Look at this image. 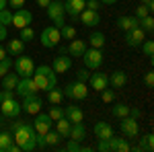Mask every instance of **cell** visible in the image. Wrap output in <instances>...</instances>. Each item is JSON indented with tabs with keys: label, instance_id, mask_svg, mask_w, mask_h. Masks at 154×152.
<instances>
[{
	"label": "cell",
	"instance_id": "48",
	"mask_svg": "<svg viewBox=\"0 0 154 152\" xmlns=\"http://www.w3.org/2000/svg\"><path fill=\"white\" fill-rule=\"evenodd\" d=\"M6 37H8V29H6L4 25H0V41H4Z\"/></svg>",
	"mask_w": 154,
	"mask_h": 152
},
{
	"label": "cell",
	"instance_id": "1",
	"mask_svg": "<svg viewBox=\"0 0 154 152\" xmlns=\"http://www.w3.org/2000/svg\"><path fill=\"white\" fill-rule=\"evenodd\" d=\"M31 78L35 80L37 91H45V93H48L49 88L58 86V74L54 72L51 66H45V64L35 66V70H33V74H31Z\"/></svg>",
	"mask_w": 154,
	"mask_h": 152
},
{
	"label": "cell",
	"instance_id": "35",
	"mask_svg": "<svg viewBox=\"0 0 154 152\" xmlns=\"http://www.w3.org/2000/svg\"><path fill=\"white\" fill-rule=\"evenodd\" d=\"M48 115L51 117L54 121H58V119H62V117H66V113H64V107L51 105V107H49V111H48Z\"/></svg>",
	"mask_w": 154,
	"mask_h": 152
},
{
	"label": "cell",
	"instance_id": "4",
	"mask_svg": "<svg viewBox=\"0 0 154 152\" xmlns=\"http://www.w3.org/2000/svg\"><path fill=\"white\" fill-rule=\"evenodd\" d=\"M45 11H48V17L49 21L54 23V27H62V25L66 23L64 21V17H66V12H64V4L60 2V0H51L48 6H45Z\"/></svg>",
	"mask_w": 154,
	"mask_h": 152
},
{
	"label": "cell",
	"instance_id": "27",
	"mask_svg": "<svg viewBox=\"0 0 154 152\" xmlns=\"http://www.w3.org/2000/svg\"><path fill=\"white\" fill-rule=\"evenodd\" d=\"M19 74L17 72H6L4 76H2V88H6V91H14V86H17V82H19Z\"/></svg>",
	"mask_w": 154,
	"mask_h": 152
},
{
	"label": "cell",
	"instance_id": "28",
	"mask_svg": "<svg viewBox=\"0 0 154 152\" xmlns=\"http://www.w3.org/2000/svg\"><path fill=\"white\" fill-rule=\"evenodd\" d=\"M62 101H64V91H62V88L54 86V88L48 91V103L49 105H60Z\"/></svg>",
	"mask_w": 154,
	"mask_h": 152
},
{
	"label": "cell",
	"instance_id": "51",
	"mask_svg": "<svg viewBox=\"0 0 154 152\" xmlns=\"http://www.w3.org/2000/svg\"><path fill=\"white\" fill-rule=\"evenodd\" d=\"M6 56H8V54H6V47H2V45H0V60H2V58H6Z\"/></svg>",
	"mask_w": 154,
	"mask_h": 152
},
{
	"label": "cell",
	"instance_id": "14",
	"mask_svg": "<svg viewBox=\"0 0 154 152\" xmlns=\"http://www.w3.org/2000/svg\"><path fill=\"white\" fill-rule=\"evenodd\" d=\"M146 39V31H144L142 27H136V29H131L125 33V45L128 47H138L142 45V41Z\"/></svg>",
	"mask_w": 154,
	"mask_h": 152
},
{
	"label": "cell",
	"instance_id": "19",
	"mask_svg": "<svg viewBox=\"0 0 154 152\" xmlns=\"http://www.w3.org/2000/svg\"><path fill=\"white\" fill-rule=\"evenodd\" d=\"M0 152H21V148L12 140V134L8 132H0Z\"/></svg>",
	"mask_w": 154,
	"mask_h": 152
},
{
	"label": "cell",
	"instance_id": "29",
	"mask_svg": "<svg viewBox=\"0 0 154 152\" xmlns=\"http://www.w3.org/2000/svg\"><path fill=\"white\" fill-rule=\"evenodd\" d=\"M56 123V132L60 134V138H68V134H70V121L66 119V117H62V119H58V121H54Z\"/></svg>",
	"mask_w": 154,
	"mask_h": 152
},
{
	"label": "cell",
	"instance_id": "46",
	"mask_svg": "<svg viewBox=\"0 0 154 152\" xmlns=\"http://www.w3.org/2000/svg\"><path fill=\"white\" fill-rule=\"evenodd\" d=\"M99 0H86V8H91V11H99Z\"/></svg>",
	"mask_w": 154,
	"mask_h": 152
},
{
	"label": "cell",
	"instance_id": "15",
	"mask_svg": "<svg viewBox=\"0 0 154 152\" xmlns=\"http://www.w3.org/2000/svg\"><path fill=\"white\" fill-rule=\"evenodd\" d=\"M62 4H64V12L70 14L72 19H76L86 8V0H64Z\"/></svg>",
	"mask_w": 154,
	"mask_h": 152
},
{
	"label": "cell",
	"instance_id": "17",
	"mask_svg": "<svg viewBox=\"0 0 154 152\" xmlns=\"http://www.w3.org/2000/svg\"><path fill=\"white\" fill-rule=\"evenodd\" d=\"M78 19H80V23H82L84 27H97V25L101 23L99 11H91V8H84V11L78 14Z\"/></svg>",
	"mask_w": 154,
	"mask_h": 152
},
{
	"label": "cell",
	"instance_id": "24",
	"mask_svg": "<svg viewBox=\"0 0 154 152\" xmlns=\"http://www.w3.org/2000/svg\"><path fill=\"white\" fill-rule=\"evenodd\" d=\"M64 113H66V119H68L70 123H78V121H82V119H84L82 109L76 107V105H68L66 109H64Z\"/></svg>",
	"mask_w": 154,
	"mask_h": 152
},
{
	"label": "cell",
	"instance_id": "20",
	"mask_svg": "<svg viewBox=\"0 0 154 152\" xmlns=\"http://www.w3.org/2000/svg\"><path fill=\"white\" fill-rule=\"evenodd\" d=\"M125 82H128V74L123 70H115V72L109 74V84H111V88H123Z\"/></svg>",
	"mask_w": 154,
	"mask_h": 152
},
{
	"label": "cell",
	"instance_id": "37",
	"mask_svg": "<svg viewBox=\"0 0 154 152\" xmlns=\"http://www.w3.org/2000/svg\"><path fill=\"white\" fill-rule=\"evenodd\" d=\"M142 51L146 58H152L154 56V41L152 39H144L142 41Z\"/></svg>",
	"mask_w": 154,
	"mask_h": 152
},
{
	"label": "cell",
	"instance_id": "55",
	"mask_svg": "<svg viewBox=\"0 0 154 152\" xmlns=\"http://www.w3.org/2000/svg\"><path fill=\"white\" fill-rule=\"evenodd\" d=\"M60 2H64V0H60Z\"/></svg>",
	"mask_w": 154,
	"mask_h": 152
},
{
	"label": "cell",
	"instance_id": "18",
	"mask_svg": "<svg viewBox=\"0 0 154 152\" xmlns=\"http://www.w3.org/2000/svg\"><path fill=\"white\" fill-rule=\"evenodd\" d=\"M93 134L99 140H109L113 136V128L109 126V121H97L95 126H93Z\"/></svg>",
	"mask_w": 154,
	"mask_h": 152
},
{
	"label": "cell",
	"instance_id": "56",
	"mask_svg": "<svg viewBox=\"0 0 154 152\" xmlns=\"http://www.w3.org/2000/svg\"><path fill=\"white\" fill-rule=\"evenodd\" d=\"M0 101H2V97H0Z\"/></svg>",
	"mask_w": 154,
	"mask_h": 152
},
{
	"label": "cell",
	"instance_id": "44",
	"mask_svg": "<svg viewBox=\"0 0 154 152\" xmlns=\"http://www.w3.org/2000/svg\"><path fill=\"white\" fill-rule=\"evenodd\" d=\"M97 150L109 152V140H99V146H97Z\"/></svg>",
	"mask_w": 154,
	"mask_h": 152
},
{
	"label": "cell",
	"instance_id": "54",
	"mask_svg": "<svg viewBox=\"0 0 154 152\" xmlns=\"http://www.w3.org/2000/svg\"><path fill=\"white\" fill-rule=\"evenodd\" d=\"M148 2H152V0H140V4H148Z\"/></svg>",
	"mask_w": 154,
	"mask_h": 152
},
{
	"label": "cell",
	"instance_id": "53",
	"mask_svg": "<svg viewBox=\"0 0 154 152\" xmlns=\"http://www.w3.org/2000/svg\"><path fill=\"white\" fill-rule=\"evenodd\" d=\"M99 2H103V4H115L117 0H99Z\"/></svg>",
	"mask_w": 154,
	"mask_h": 152
},
{
	"label": "cell",
	"instance_id": "34",
	"mask_svg": "<svg viewBox=\"0 0 154 152\" xmlns=\"http://www.w3.org/2000/svg\"><path fill=\"white\" fill-rule=\"evenodd\" d=\"M43 138H45V144H48V146H58V144H60V134H58V132H54V129L45 132Z\"/></svg>",
	"mask_w": 154,
	"mask_h": 152
},
{
	"label": "cell",
	"instance_id": "6",
	"mask_svg": "<svg viewBox=\"0 0 154 152\" xmlns=\"http://www.w3.org/2000/svg\"><path fill=\"white\" fill-rule=\"evenodd\" d=\"M43 109V101L37 97V93L31 95H25L23 97V103H21V111H25L27 115H35Z\"/></svg>",
	"mask_w": 154,
	"mask_h": 152
},
{
	"label": "cell",
	"instance_id": "40",
	"mask_svg": "<svg viewBox=\"0 0 154 152\" xmlns=\"http://www.w3.org/2000/svg\"><path fill=\"white\" fill-rule=\"evenodd\" d=\"M11 66H12V60L6 56V58H2L0 60V78L6 74V72H11Z\"/></svg>",
	"mask_w": 154,
	"mask_h": 152
},
{
	"label": "cell",
	"instance_id": "41",
	"mask_svg": "<svg viewBox=\"0 0 154 152\" xmlns=\"http://www.w3.org/2000/svg\"><path fill=\"white\" fill-rule=\"evenodd\" d=\"M101 99H103V103H113V101H115V91L103 88V91H101Z\"/></svg>",
	"mask_w": 154,
	"mask_h": 152
},
{
	"label": "cell",
	"instance_id": "43",
	"mask_svg": "<svg viewBox=\"0 0 154 152\" xmlns=\"http://www.w3.org/2000/svg\"><path fill=\"white\" fill-rule=\"evenodd\" d=\"M80 148H82L80 142H76V140H70V142H68V146H66V150H68V152H78Z\"/></svg>",
	"mask_w": 154,
	"mask_h": 152
},
{
	"label": "cell",
	"instance_id": "52",
	"mask_svg": "<svg viewBox=\"0 0 154 152\" xmlns=\"http://www.w3.org/2000/svg\"><path fill=\"white\" fill-rule=\"evenodd\" d=\"M6 6H8V0H0V11L6 8Z\"/></svg>",
	"mask_w": 154,
	"mask_h": 152
},
{
	"label": "cell",
	"instance_id": "36",
	"mask_svg": "<svg viewBox=\"0 0 154 152\" xmlns=\"http://www.w3.org/2000/svg\"><path fill=\"white\" fill-rule=\"evenodd\" d=\"M140 27H142L146 33H152V31H154V19H152V14H146L144 19H140Z\"/></svg>",
	"mask_w": 154,
	"mask_h": 152
},
{
	"label": "cell",
	"instance_id": "30",
	"mask_svg": "<svg viewBox=\"0 0 154 152\" xmlns=\"http://www.w3.org/2000/svg\"><path fill=\"white\" fill-rule=\"evenodd\" d=\"M134 150H136V152H152L154 150V136H152V134L144 136V140L140 142V146H136Z\"/></svg>",
	"mask_w": 154,
	"mask_h": 152
},
{
	"label": "cell",
	"instance_id": "45",
	"mask_svg": "<svg viewBox=\"0 0 154 152\" xmlns=\"http://www.w3.org/2000/svg\"><path fill=\"white\" fill-rule=\"evenodd\" d=\"M144 82H146V86H148V88H152V86H154V74H152V72H148V74H146Z\"/></svg>",
	"mask_w": 154,
	"mask_h": 152
},
{
	"label": "cell",
	"instance_id": "50",
	"mask_svg": "<svg viewBox=\"0 0 154 152\" xmlns=\"http://www.w3.org/2000/svg\"><path fill=\"white\" fill-rule=\"evenodd\" d=\"M49 2H51V0H37V6H41V8H45V6H48Z\"/></svg>",
	"mask_w": 154,
	"mask_h": 152
},
{
	"label": "cell",
	"instance_id": "33",
	"mask_svg": "<svg viewBox=\"0 0 154 152\" xmlns=\"http://www.w3.org/2000/svg\"><path fill=\"white\" fill-rule=\"evenodd\" d=\"M60 35H62V39H74V37H76V27L64 23L60 27Z\"/></svg>",
	"mask_w": 154,
	"mask_h": 152
},
{
	"label": "cell",
	"instance_id": "38",
	"mask_svg": "<svg viewBox=\"0 0 154 152\" xmlns=\"http://www.w3.org/2000/svg\"><path fill=\"white\" fill-rule=\"evenodd\" d=\"M11 23H12V12H11V8H2V11H0V25L8 27Z\"/></svg>",
	"mask_w": 154,
	"mask_h": 152
},
{
	"label": "cell",
	"instance_id": "8",
	"mask_svg": "<svg viewBox=\"0 0 154 152\" xmlns=\"http://www.w3.org/2000/svg\"><path fill=\"white\" fill-rule=\"evenodd\" d=\"M0 111H2L4 117L14 119V117L21 115V103H19L14 97H11V99H2V101H0Z\"/></svg>",
	"mask_w": 154,
	"mask_h": 152
},
{
	"label": "cell",
	"instance_id": "39",
	"mask_svg": "<svg viewBox=\"0 0 154 152\" xmlns=\"http://www.w3.org/2000/svg\"><path fill=\"white\" fill-rule=\"evenodd\" d=\"M19 39H23V41H31V39H35V31L31 29V25H27L21 29V37Z\"/></svg>",
	"mask_w": 154,
	"mask_h": 152
},
{
	"label": "cell",
	"instance_id": "2",
	"mask_svg": "<svg viewBox=\"0 0 154 152\" xmlns=\"http://www.w3.org/2000/svg\"><path fill=\"white\" fill-rule=\"evenodd\" d=\"M82 62H84V68H88V70H99L101 66H103V51L101 49H97V47H86V51H84L82 56Z\"/></svg>",
	"mask_w": 154,
	"mask_h": 152
},
{
	"label": "cell",
	"instance_id": "13",
	"mask_svg": "<svg viewBox=\"0 0 154 152\" xmlns=\"http://www.w3.org/2000/svg\"><path fill=\"white\" fill-rule=\"evenodd\" d=\"M88 84L93 86V91L101 93L103 88L109 86V74H105V72H93V74L88 76Z\"/></svg>",
	"mask_w": 154,
	"mask_h": 152
},
{
	"label": "cell",
	"instance_id": "5",
	"mask_svg": "<svg viewBox=\"0 0 154 152\" xmlns=\"http://www.w3.org/2000/svg\"><path fill=\"white\" fill-rule=\"evenodd\" d=\"M60 29L58 27H54V25H48V27H43V31H41V45L48 47V49H54V47L60 45Z\"/></svg>",
	"mask_w": 154,
	"mask_h": 152
},
{
	"label": "cell",
	"instance_id": "22",
	"mask_svg": "<svg viewBox=\"0 0 154 152\" xmlns=\"http://www.w3.org/2000/svg\"><path fill=\"white\" fill-rule=\"evenodd\" d=\"M117 27L121 31H131V29H136V27H140V19L138 17H119L117 19Z\"/></svg>",
	"mask_w": 154,
	"mask_h": 152
},
{
	"label": "cell",
	"instance_id": "26",
	"mask_svg": "<svg viewBox=\"0 0 154 152\" xmlns=\"http://www.w3.org/2000/svg\"><path fill=\"white\" fill-rule=\"evenodd\" d=\"M84 136H86V129H84V123H82V121L72 123V126H70V134H68V138H70V140L80 142V140H84Z\"/></svg>",
	"mask_w": 154,
	"mask_h": 152
},
{
	"label": "cell",
	"instance_id": "21",
	"mask_svg": "<svg viewBox=\"0 0 154 152\" xmlns=\"http://www.w3.org/2000/svg\"><path fill=\"white\" fill-rule=\"evenodd\" d=\"M109 150L113 152H128L130 150V144H128V138H117V136H111L109 138Z\"/></svg>",
	"mask_w": 154,
	"mask_h": 152
},
{
	"label": "cell",
	"instance_id": "7",
	"mask_svg": "<svg viewBox=\"0 0 154 152\" xmlns=\"http://www.w3.org/2000/svg\"><path fill=\"white\" fill-rule=\"evenodd\" d=\"M33 70H35V64H33V60L29 58V56H25V54L17 56V60H14V72H17L21 78H23V76H31Z\"/></svg>",
	"mask_w": 154,
	"mask_h": 152
},
{
	"label": "cell",
	"instance_id": "11",
	"mask_svg": "<svg viewBox=\"0 0 154 152\" xmlns=\"http://www.w3.org/2000/svg\"><path fill=\"white\" fill-rule=\"evenodd\" d=\"M33 128H35L37 134H45L54 128V119L48 115V113H35V121H33Z\"/></svg>",
	"mask_w": 154,
	"mask_h": 152
},
{
	"label": "cell",
	"instance_id": "10",
	"mask_svg": "<svg viewBox=\"0 0 154 152\" xmlns=\"http://www.w3.org/2000/svg\"><path fill=\"white\" fill-rule=\"evenodd\" d=\"M31 21H33V12L23 8V6L12 12V25H14L17 29H23L27 25H31Z\"/></svg>",
	"mask_w": 154,
	"mask_h": 152
},
{
	"label": "cell",
	"instance_id": "16",
	"mask_svg": "<svg viewBox=\"0 0 154 152\" xmlns=\"http://www.w3.org/2000/svg\"><path fill=\"white\" fill-rule=\"evenodd\" d=\"M51 68H54L56 74H64V72H68L72 68V56H66V54L56 56L54 62H51Z\"/></svg>",
	"mask_w": 154,
	"mask_h": 152
},
{
	"label": "cell",
	"instance_id": "12",
	"mask_svg": "<svg viewBox=\"0 0 154 152\" xmlns=\"http://www.w3.org/2000/svg\"><path fill=\"white\" fill-rule=\"evenodd\" d=\"M14 93L21 95V97H25V95H31V93H37L35 80H33L31 76H23V78H19L17 86H14Z\"/></svg>",
	"mask_w": 154,
	"mask_h": 152
},
{
	"label": "cell",
	"instance_id": "31",
	"mask_svg": "<svg viewBox=\"0 0 154 152\" xmlns=\"http://www.w3.org/2000/svg\"><path fill=\"white\" fill-rule=\"evenodd\" d=\"M88 45H91V47H97V49H101V47L105 45V35H103L101 31H93V33L88 35Z\"/></svg>",
	"mask_w": 154,
	"mask_h": 152
},
{
	"label": "cell",
	"instance_id": "32",
	"mask_svg": "<svg viewBox=\"0 0 154 152\" xmlns=\"http://www.w3.org/2000/svg\"><path fill=\"white\" fill-rule=\"evenodd\" d=\"M113 117H117V119H123V117L130 115V107L125 105V103H117V105H113Z\"/></svg>",
	"mask_w": 154,
	"mask_h": 152
},
{
	"label": "cell",
	"instance_id": "9",
	"mask_svg": "<svg viewBox=\"0 0 154 152\" xmlns=\"http://www.w3.org/2000/svg\"><path fill=\"white\" fill-rule=\"evenodd\" d=\"M119 129H121V134H123L125 138H136V136L140 134V123H138V119H134V117L128 115V117L121 119Z\"/></svg>",
	"mask_w": 154,
	"mask_h": 152
},
{
	"label": "cell",
	"instance_id": "3",
	"mask_svg": "<svg viewBox=\"0 0 154 152\" xmlns=\"http://www.w3.org/2000/svg\"><path fill=\"white\" fill-rule=\"evenodd\" d=\"M64 97L74 99V101H82V99H86V97H88V86H86V82L74 80V82H70V84H66Z\"/></svg>",
	"mask_w": 154,
	"mask_h": 152
},
{
	"label": "cell",
	"instance_id": "47",
	"mask_svg": "<svg viewBox=\"0 0 154 152\" xmlns=\"http://www.w3.org/2000/svg\"><path fill=\"white\" fill-rule=\"evenodd\" d=\"M8 4H11V8H21V6H25V0H8Z\"/></svg>",
	"mask_w": 154,
	"mask_h": 152
},
{
	"label": "cell",
	"instance_id": "49",
	"mask_svg": "<svg viewBox=\"0 0 154 152\" xmlns=\"http://www.w3.org/2000/svg\"><path fill=\"white\" fill-rule=\"evenodd\" d=\"M140 115H142V111H140V109H130V117H134V119H138Z\"/></svg>",
	"mask_w": 154,
	"mask_h": 152
},
{
	"label": "cell",
	"instance_id": "23",
	"mask_svg": "<svg viewBox=\"0 0 154 152\" xmlns=\"http://www.w3.org/2000/svg\"><path fill=\"white\" fill-rule=\"evenodd\" d=\"M84 51H86V43H84L82 39H78V37L70 39V45H68V56H76V58H80Z\"/></svg>",
	"mask_w": 154,
	"mask_h": 152
},
{
	"label": "cell",
	"instance_id": "25",
	"mask_svg": "<svg viewBox=\"0 0 154 152\" xmlns=\"http://www.w3.org/2000/svg\"><path fill=\"white\" fill-rule=\"evenodd\" d=\"M6 54L8 56H21L25 54V41L23 39H11L6 45Z\"/></svg>",
	"mask_w": 154,
	"mask_h": 152
},
{
	"label": "cell",
	"instance_id": "42",
	"mask_svg": "<svg viewBox=\"0 0 154 152\" xmlns=\"http://www.w3.org/2000/svg\"><path fill=\"white\" fill-rule=\"evenodd\" d=\"M88 76H91V72H88V68H82V70H76V80H80V82H88Z\"/></svg>",
	"mask_w": 154,
	"mask_h": 152
}]
</instances>
